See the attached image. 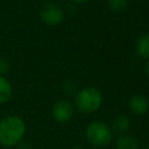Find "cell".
Listing matches in <instances>:
<instances>
[{"mask_svg":"<svg viewBox=\"0 0 149 149\" xmlns=\"http://www.w3.org/2000/svg\"><path fill=\"white\" fill-rule=\"evenodd\" d=\"M51 1H55V2H57V1H61V0H51Z\"/></svg>","mask_w":149,"mask_h":149,"instance_id":"cell-18","label":"cell"},{"mask_svg":"<svg viewBox=\"0 0 149 149\" xmlns=\"http://www.w3.org/2000/svg\"><path fill=\"white\" fill-rule=\"evenodd\" d=\"M12 95H13V86L10 81L6 77L0 76V105L8 102Z\"/></svg>","mask_w":149,"mask_h":149,"instance_id":"cell-10","label":"cell"},{"mask_svg":"<svg viewBox=\"0 0 149 149\" xmlns=\"http://www.w3.org/2000/svg\"><path fill=\"white\" fill-rule=\"evenodd\" d=\"M73 106L84 114H92L97 112L102 105V94L94 86H86L76 93L73 97Z\"/></svg>","mask_w":149,"mask_h":149,"instance_id":"cell-2","label":"cell"},{"mask_svg":"<svg viewBox=\"0 0 149 149\" xmlns=\"http://www.w3.org/2000/svg\"><path fill=\"white\" fill-rule=\"evenodd\" d=\"M144 73L149 78V61H146V63H144Z\"/></svg>","mask_w":149,"mask_h":149,"instance_id":"cell-15","label":"cell"},{"mask_svg":"<svg viewBox=\"0 0 149 149\" xmlns=\"http://www.w3.org/2000/svg\"><path fill=\"white\" fill-rule=\"evenodd\" d=\"M146 149H149V144H148V146H147V147H146Z\"/></svg>","mask_w":149,"mask_h":149,"instance_id":"cell-19","label":"cell"},{"mask_svg":"<svg viewBox=\"0 0 149 149\" xmlns=\"http://www.w3.org/2000/svg\"><path fill=\"white\" fill-rule=\"evenodd\" d=\"M130 126H132L130 119L125 114H120L113 120L111 128H112L113 133H116L118 135H120V134L128 133V130L130 129Z\"/></svg>","mask_w":149,"mask_h":149,"instance_id":"cell-9","label":"cell"},{"mask_svg":"<svg viewBox=\"0 0 149 149\" xmlns=\"http://www.w3.org/2000/svg\"><path fill=\"white\" fill-rule=\"evenodd\" d=\"M10 149H13V148H10Z\"/></svg>","mask_w":149,"mask_h":149,"instance_id":"cell-20","label":"cell"},{"mask_svg":"<svg viewBox=\"0 0 149 149\" xmlns=\"http://www.w3.org/2000/svg\"><path fill=\"white\" fill-rule=\"evenodd\" d=\"M86 141L98 148H104L109 146L114 140V133L109 125L104 121H92L87 125L85 129Z\"/></svg>","mask_w":149,"mask_h":149,"instance_id":"cell-3","label":"cell"},{"mask_svg":"<svg viewBox=\"0 0 149 149\" xmlns=\"http://www.w3.org/2000/svg\"><path fill=\"white\" fill-rule=\"evenodd\" d=\"M107 5L112 12L116 14H121L127 9L128 0H107Z\"/></svg>","mask_w":149,"mask_h":149,"instance_id":"cell-11","label":"cell"},{"mask_svg":"<svg viewBox=\"0 0 149 149\" xmlns=\"http://www.w3.org/2000/svg\"><path fill=\"white\" fill-rule=\"evenodd\" d=\"M70 149H85V148L84 147H80V146H76V147H72Z\"/></svg>","mask_w":149,"mask_h":149,"instance_id":"cell-17","label":"cell"},{"mask_svg":"<svg viewBox=\"0 0 149 149\" xmlns=\"http://www.w3.org/2000/svg\"><path fill=\"white\" fill-rule=\"evenodd\" d=\"M114 144L116 149H140V143L137 139L128 133L118 135L114 140Z\"/></svg>","mask_w":149,"mask_h":149,"instance_id":"cell-7","label":"cell"},{"mask_svg":"<svg viewBox=\"0 0 149 149\" xmlns=\"http://www.w3.org/2000/svg\"><path fill=\"white\" fill-rule=\"evenodd\" d=\"M16 149H33L31 144L27 141H21L17 146H16Z\"/></svg>","mask_w":149,"mask_h":149,"instance_id":"cell-14","label":"cell"},{"mask_svg":"<svg viewBox=\"0 0 149 149\" xmlns=\"http://www.w3.org/2000/svg\"><path fill=\"white\" fill-rule=\"evenodd\" d=\"M9 71V62L6 57L0 56V76H6Z\"/></svg>","mask_w":149,"mask_h":149,"instance_id":"cell-13","label":"cell"},{"mask_svg":"<svg viewBox=\"0 0 149 149\" xmlns=\"http://www.w3.org/2000/svg\"><path fill=\"white\" fill-rule=\"evenodd\" d=\"M27 132L26 122L17 115H8L0 120V146L10 149L16 147Z\"/></svg>","mask_w":149,"mask_h":149,"instance_id":"cell-1","label":"cell"},{"mask_svg":"<svg viewBox=\"0 0 149 149\" xmlns=\"http://www.w3.org/2000/svg\"><path fill=\"white\" fill-rule=\"evenodd\" d=\"M78 86L77 84L72 80V79H66L65 81H63L62 84V91L64 92L65 95H76V93L78 92Z\"/></svg>","mask_w":149,"mask_h":149,"instance_id":"cell-12","label":"cell"},{"mask_svg":"<svg viewBox=\"0 0 149 149\" xmlns=\"http://www.w3.org/2000/svg\"><path fill=\"white\" fill-rule=\"evenodd\" d=\"M38 15H40L41 21L44 24H47L49 27H56L64 21L65 10L57 2L50 0V1L44 2L41 6V8L38 10Z\"/></svg>","mask_w":149,"mask_h":149,"instance_id":"cell-4","label":"cell"},{"mask_svg":"<svg viewBox=\"0 0 149 149\" xmlns=\"http://www.w3.org/2000/svg\"><path fill=\"white\" fill-rule=\"evenodd\" d=\"M73 114H74V106L68 99L57 100L51 108V115L54 120L58 123L69 122L73 118Z\"/></svg>","mask_w":149,"mask_h":149,"instance_id":"cell-5","label":"cell"},{"mask_svg":"<svg viewBox=\"0 0 149 149\" xmlns=\"http://www.w3.org/2000/svg\"><path fill=\"white\" fill-rule=\"evenodd\" d=\"M128 108L134 115H143L149 111V100L143 94H134L129 98Z\"/></svg>","mask_w":149,"mask_h":149,"instance_id":"cell-6","label":"cell"},{"mask_svg":"<svg viewBox=\"0 0 149 149\" xmlns=\"http://www.w3.org/2000/svg\"><path fill=\"white\" fill-rule=\"evenodd\" d=\"M135 52L140 58L149 61V33L139 36L135 42Z\"/></svg>","mask_w":149,"mask_h":149,"instance_id":"cell-8","label":"cell"},{"mask_svg":"<svg viewBox=\"0 0 149 149\" xmlns=\"http://www.w3.org/2000/svg\"><path fill=\"white\" fill-rule=\"evenodd\" d=\"M87 0H71V2H73V3H76V5H79V3H84V2H86Z\"/></svg>","mask_w":149,"mask_h":149,"instance_id":"cell-16","label":"cell"}]
</instances>
